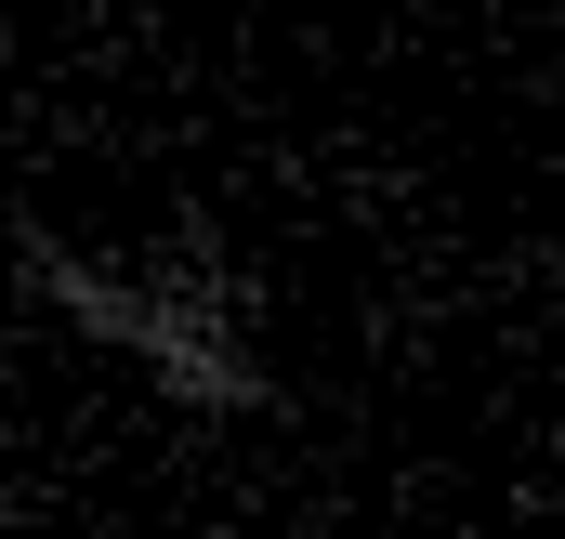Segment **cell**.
<instances>
[{
    "mask_svg": "<svg viewBox=\"0 0 565 539\" xmlns=\"http://www.w3.org/2000/svg\"><path fill=\"white\" fill-rule=\"evenodd\" d=\"M13 289L66 342L145 369L184 421H264L277 408V369L250 342V276L224 264L211 237H184L171 264H106V251H66L53 224H13Z\"/></svg>",
    "mask_w": 565,
    "mask_h": 539,
    "instance_id": "1",
    "label": "cell"
}]
</instances>
